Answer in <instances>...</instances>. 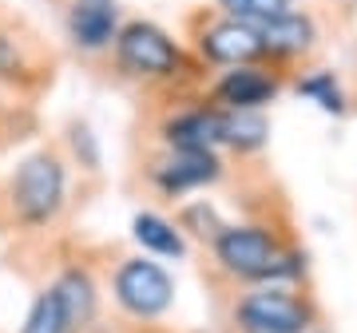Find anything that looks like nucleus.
Wrapping results in <instances>:
<instances>
[{"mask_svg":"<svg viewBox=\"0 0 357 333\" xmlns=\"http://www.w3.org/2000/svg\"><path fill=\"white\" fill-rule=\"evenodd\" d=\"M131 234H135V242L155 258H183L187 254V242H183V226L175 222H167L163 215H151V210H143V215L131 218Z\"/></svg>","mask_w":357,"mask_h":333,"instance_id":"13","label":"nucleus"},{"mask_svg":"<svg viewBox=\"0 0 357 333\" xmlns=\"http://www.w3.org/2000/svg\"><path fill=\"white\" fill-rule=\"evenodd\" d=\"M115 64L135 79H175L187 72L183 48L159 24L131 20L115 36Z\"/></svg>","mask_w":357,"mask_h":333,"instance_id":"3","label":"nucleus"},{"mask_svg":"<svg viewBox=\"0 0 357 333\" xmlns=\"http://www.w3.org/2000/svg\"><path fill=\"white\" fill-rule=\"evenodd\" d=\"M68 194V166L56 151H36L16 166L13 183H8V206H13L16 222L24 226H48L60 215Z\"/></svg>","mask_w":357,"mask_h":333,"instance_id":"2","label":"nucleus"},{"mask_svg":"<svg viewBox=\"0 0 357 333\" xmlns=\"http://www.w3.org/2000/svg\"><path fill=\"white\" fill-rule=\"evenodd\" d=\"M195 222H199V231H195V234H199V238H211V242H215L218 231H222V222L215 218V210H211L206 203L187 206V210H183V218H178V226H183V231H191Z\"/></svg>","mask_w":357,"mask_h":333,"instance_id":"18","label":"nucleus"},{"mask_svg":"<svg viewBox=\"0 0 357 333\" xmlns=\"http://www.w3.org/2000/svg\"><path fill=\"white\" fill-rule=\"evenodd\" d=\"M230 321L238 333H310L314 309L286 286H262L234 302Z\"/></svg>","mask_w":357,"mask_h":333,"instance_id":"4","label":"nucleus"},{"mask_svg":"<svg viewBox=\"0 0 357 333\" xmlns=\"http://www.w3.org/2000/svg\"><path fill=\"white\" fill-rule=\"evenodd\" d=\"M24 72V52L8 32H0V79H16Z\"/></svg>","mask_w":357,"mask_h":333,"instance_id":"19","label":"nucleus"},{"mask_svg":"<svg viewBox=\"0 0 357 333\" xmlns=\"http://www.w3.org/2000/svg\"><path fill=\"white\" fill-rule=\"evenodd\" d=\"M298 91L310 95V100L318 103V107H326V111H342V107H345L342 88H337L333 72H310V76H302V79H298Z\"/></svg>","mask_w":357,"mask_h":333,"instance_id":"17","label":"nucleus"},{"mask_svg":"<svg viewBox=\"0 0 357 333\" xmlns=\"http://www.w3.org/2000/svg\"><path fill=\"white\" fill-rule=\"evenodd\" d=\"M274 95H278V76L258 64L230 68L215 84V100L222 103V111H262Z\"/></svg>","mask_w":357,"mask_h":333,"instance_id":"8","label":"nucleus"},{"mask_svg":"<svg viewBox=\"0 0 357 333\" xmlns=\"http://www.w3.org/2000/svg\"><path fill=\"white\" fill-rule=\"evenodd\" d=\"M211 246H215L218 266L227 270L230 278H243V282L282 286V282H290V278H302V270H306V258L282 250L274 231L255 226V222L222 226Z\"/></svg>","mask_w":357,"mask_h":333,"instance_id":"1","label":"nucleus"},{"mask_svg":"<svg viewBox=\"0 0 357 333\" xmlns=\"http://www.w3.org/2000/svg\"><path fill=\"white\" fill-rule=\"evenodd\" d=\"M199 56L211 60V64H222V68H243V64H255L266 56V44L258 36L255 24H243V20H215L199 32Z\"/></svg>","mask_w":357,"mask_h":333,"instance_id":"6","label":"nucleus"},{"mask_svg":"<svg viewBox=\"0 0 357 333\" xmlns=\"http://www.w3.org/2000/svg\"><path fill=\"white\" fill-rule=\"evenodd\" d=\"M171 151H215L222 147V107H187L163 123Z\"/></svg>","mask_w":357,"mask_h":333,"instance_id":"10","label":"nucleus"},{"mask_svg":"<svg viewBox=\"0 0 357 333\" xmlns=\"http://www.w3.org/2000/svg\"><path fill=\"white\" fill-rule=\"evenodd\" d=\"M68 36L79 52H103L119 36L115 0H72L68 4Z\"/></svg>","mask_w":357,"mask_h":333,"instance_id":"9","label":"nucleus"},{"mask_svg":"<svg viewBox=\"0 0 357 333\" xmlns=\"http://www.w3.org/2000/svg\"><path fill=\"white\" fill-rule=\"evenodd\" d=\"M270 139V123L262 111H222V143L238 155L262 151Z\"/></svg>","mask_w":357,"mask_h":333,"instance_id":"14","label":"nucleus"},{"mask_svg":"<svg viewBox=\"0 0 357 333\" xmlns=\"http://www.w3.org/2000/svg\"><path fill=\"white\" fill-rule=\"evenodd\" d=\"M112 294L123 313H131V318H139V321L163 318L167 309L175 306V282L151 258H123L115 266Z\"/></svg>","mask_w":357,"mask_h":333,"instance_id":"5","label":"nucleus"},{"mask_svg":"<svg viewBox=\"0 0 357 333\" xmlns=\"http://www.w3.org/2000/svg\"><path fill=\"white\" fill-rule=\"evenodd\" d=\"M255 28H258V36H262V44H266V56H274V60L306 56L314 48V40H318L314 20L306 13H294V8L274 16V20H266V24H255Z\"/></svg>","mask_w":357,"mask_h":333,"instance_id":"11","label":"nucleus"},{"mask_svg":"<svg viewBox=\"0 0 357 333\" xmlns=\"http://www.w3.org/2000/svg\"><path fill=\"white\" fill-rule=\"evenodd\" d=\"M151 179L163 194H187L222 179V163L215 151H171L151 166Z\"/></svg>","mask_w":357,"mask_h":333,"instance_id":"7","label":"nucleus"},{"mask_svg":"<svg viewBox=\"0 0 357 333\" xmlns=\"http://www.w3.org/2000/svg\"><path fill=\"white\" fill-rule=\"evenodd\" d=\"M222 16L243 20V24H266L274 16L290 13V0H218Z\"/></svg>","mask_w":357,"mask_h":333,"instance_id":"16","label":"nucleus"},{"mask_svg":"<svg viewBox=\"0 0 357 333\" xmlns=\"http://www.w3.org/2000/svg\"><path fill=\"white\" fill-rule=\"evenodd\" d=\"M20 333H72L68 313H64V306H60V297H56L52 286L44 290V294H36V302H32V309H28L24 330Z\"/></svg>","mask_w":357,"mask_h":333,"instance_id":"15","label":"nucleus"},{"mask_svg":"<svg viewBox=\"0 0 357 333\" xmlns=\"http://www.w3.org/2000/svg\"><path fill=\"white\" fill-rule=\"evenodd\" d=\"M60 306L68 313V325L72 330H84L96 321V309H100V290H96V278H91L84 266H68L56 282H52Z\"/></svg>","mask_w":357,"mask_h":333,"instance_id":"12","label":"nucleus"}]
</instances>
